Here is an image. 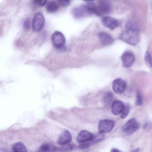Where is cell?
Segmentation results:
<instances>
[{"mask_svg":"<svg viewBox=\"0 0 152 152\" xmlns=\"http://www.w3.org/2000/svg\"><path fill=\"white\" fill-rule=\"evenodd\" d=\"M51 41L53 45L57 48L61 49L64 48L66 39L64 34L58 31H55L52 34Z\"/></svg>","mask_w":152,"mask_h":152,"instance_id":"cell-3","label":"cell"},{"mask_svg":"<svg viewBox=\"0 0 152 152\" xmlns=\"http://www.w3.org/2000/svg\"><path fill=\"white\" fill-rule=\"evenodd\" d=\"M72 136L69 131L65 130L61 134L58 140L57 143L60 145L68 144L71 141Z\"/></svg>","mask_w":152,"mask_h":152,"instance_id":"cell-12","label":"cell"},{"mask_svg":"<svg viewBox=\"0 0 152 152\" xmlns=\"http://www.w3.org/2000/svg\"><path fill=\"white\" fill-rule=\"evenodd\" d=\"M114 95L111 91L107 92L104 94L103 98V102L104 104L106 106L110 105L113 99Z\"/></svg>","mask_w":152,"mask_h":152,"instance_id":"cell-19","label":"cell"},{"mask_svg":"<svg viewBox=\"0 0 152 152\" xmlns=\"http://www.w3.org/2000/svg\"><path fill=\"white\" fill-rule=\"evenodd\" d=\"M138 32L126 30L120 34L119 39L124 42L130 45H137L140 40V37Z\"/></svg>","mask_w":152,"mask_h":152,"instance_id":"cell-1","label":"cell"},{"mask_svg":"<svg viewBox=\"0 0 152 152\" xmlns=\"http://www.w3.org/2000/svg\"><path fill=\"white\" fill-rule=\"evenodd\" d=\"M111 151L112 152H120V151L117 149L113 148L111 150Z\"/></svg>","mask_w":152,"mask_h":152,"instance_id":"cell-30","label":"cell"},{"mask_svg":"<svg viewBox=\"0 0 152 152\" xmlns=\"http://www.w3.org/2000/svg\"><path fill=\"white\" fill-rule=\"evenodd\" d=\"M85 5L90 15L95 14L98 16L101 15L102 14L99 12L98 6L95 3L90 2Z\"/></svg>","mask_w":152,"mask_h":152,"instance_id":"cell-15","label":"cell"},{"mask_svg":"<svg viewBox=\"0 0 152 152\" xmlns=\"http://www.w3.org/2000/svg\"><path fill=\"white\" fill-rule=\"evenodd\" d=\"M72 12L73 16L77 19H80L90 15L85 5L74 8Z\"/></svg>","mask_w":152,"mask_h":152,"instance_id":"cell-10","label":"cell"},{"mask_svg":"<svg viewBox=\"0 0 152 152\" xmlns=\"http://www.w3.org/2000/svg\"><path fill=\"white\" fill-rule=\"evenodd\" d=\"M148 123H145V125L144 126V128H145L147 127V126H148Z\"/></svg>","mask_w":152,"mask_h":152,"instance_id":"cell-32","label":"cell"},{"mask_svg":"<svg viewBox=\"0 0 152 152\" xmlns=\"http://www.w3.org/2000/svg\"><path fill=\"white\" fill-rule=\"evenodd\" d=\"M129 111V108L127 106H124V109L121 113V118L124 119L128 115Z\"/></svg>","mask_w":152,"mask_h":152,"instance_id":"cell-25","label":"cell"},{"mask_svg":"<svg viewBox=\"0 0 152 152\" xmlns=\"http://www.w3.org/2000/svg\"><path fill=\"white\" fill-rule=\"evenodd\" d=\"M12 150L13 152H27V149L24 145L21 142L14 143L12 147Z\"/></svg>","mask_w":152,"mask_h":152,"instance_id":"cell-18","label":"cell"},{"mask_svg":"<svg viewBox=\"0 0 152 152\" xmlns=\"http://www.w3.org/2000/svg\"><path fill=\"white\" fill-rule=\"evenodd\" d=\"M101 14H108L113 10V6L110 0H100L97 5Z\"/></svg>","mask_w":152,"mask_h":152,"instance_id":"cell-7","label":"cell"},{"mask_svg":"<svg viewBox=\"0 0 152 152\" xmlns=\"http://www.w3.org/2000/svg\"><path fill=\"white\" fill-rule=\"evenodd\" d=\"M23 26L26 30L29 29L32 26V23L30 18H27L25 19L23 22Z\"/></svg>","mask_w":152,"mask_h":152,"instance_id":"cell-24","label":"cell"},{"mask_svg":"<svg viewBox=\"0 0 152 152\" xmlns=\"http://www.w3.org/2000/svg\"><path fill=\"white\" fill-rule=\"evenodd\" d=\"M114 126V122L112 120L104 119L101 121L98 125L99 132L107 133L110 132L113 129Z\"/></svg>","mask_w":152,"mask_h":152,"instance_id":"cell-5","label":"cell"},{"mask_svg":"<svg viewBox=\"0 0 152 152\" xmlns=\"http://www.w3.org/2000/svg\"><path fill=\"white\" fill-rule=\"evenodd\" d=\"M82 0L88 2V1H93L94 0Z\"/></svg>","mask_w":152,"mask_h":152,"instance_id":"cell-31","label":"cell"},{"mask_svg":"<svg viewBox=\"0 0 152 152\" xmlns=\"http://www.w3.org/2000/svg\"><path fill=\"white\" fill-rule=\"evenodd\" d=\"M103 25L106 28L113 30L119 25L118 21L115 18L110 16H105L102 19Z\"/></svg>","mask_w":152,"mask_h":152,"instance_id":"cell-9","label":"cell"},{"mask_svg":"<svg viewBox=\"0 0 152 152\" xmlns=\"http://www.w3.org/2000/svg\"><path fill=\"white\" fill-rule=\"evenodd\" d=\"M99 38L101 44L104 46L110 45L114 41V39L111 35L105 32H102L99 33Z\"/></svg>","mask_w":152,"mask_h":152,"instance_id":"cell-11","label":"cell"},{"mask_svg":"<svg viewBox=\"0 0 152 152\" xmlns=\"http://www.w3.org/2000/svg\"><path fill=\"white\" fill-rule=\"evenodd\" d=\"M142 98L141 93L137 91V93L136 103L138 105H140L142 103Z\"/></svg>","mask_w":152,"mask_h":152,"instance_id":"cell-26","label":"cell"},{"mask_svg":"<svg viewBox=\"0 0 152 152\" xmlns=\"http://www.w3.org/2000/svg\"><path fill=\"white\" fill-rule=\"evenodd\" d=\"M91 145L88 141L81 142L78 146V148L81 149H83L88 148Z\"/></svg>","mask_w":152,"mask_h":152,"instance_id":"cell-29","label":"cell"},{"mask_svg":"<svg viewBox=\"0 0 152 152\" xmlns=\"http://www.w3.org/2000/svg\"><path fill=\"white\" fill-rule=\"evenodd\" d=\"M123 103L120 100H115L113 102L111 105V111L113 113L117 115L121 113L124 107Z\"/></svg>","mask_w":152,"mask_h":152,"instance_id":"cell-14","label":"cell"},{"mask_svg":"<svg viewBox=\"0 0 152 152\" xmlns=\"http://www.w3.org/2000/svg\"><path fill=\"white\" fill-rule=\"evenodd\" d=\"M58 149L56 146L51 143H46L41 145L38 149V151L40 152H54Z\"/></svg>","mask_w":152,"mask_h":152,"instance_id":"cell-16","label":"cell"},{"mask_svg":"<svg viewBox=\"0 0 152 152\" xmlns=\"http://www.w3.org/2000/svg\"><path fill=\"white\" fill-rule=\"evenodd\" d=\"M126 84L122 79L117 78L115 79L112 84V88L114 91L117 94L122 93L125 90Z\"/></svg>","mask_w":152,"mask_h":152,"instance_id":"cell-8","label":"cell"},{"mask_svg":"<svg viewBox=\"0 0 152 152\" xmlns=\"http://www.w3.org/2000/svg\"><path fill=\"white\" fill-rule=\"evenodd\" d=\"M72 0H58L59 4L61 5L66 7L69 5Z\"/></svg>","mask_w":152,"mask_h":152,"instance_id":"cell-27","label":"cell"},{"mask_svg":"<svg viewBox=\"0 0 152 152\" xmlns=\"http://www.w3.org/2000/svg\"><path fill=\"white\" fill-rule=\"evenodd\" d=\"M145 63L148 68H151L152 67V64L151 57L150 54L148 52L145 53L144 56Z\"/></svg>","mask_w":152,"mask_h":152,"instance_id":"cell-23","label":"cell"},{"mask_svg":"<svg viewBox=\"0 0 152 152\" xmlns=\"http://www.w3.org/2000/svg\"><path fill=\"white\" fill-rule=\"evenodd\" d=\"M45 20L43 15L40 12H37L34 15L32 21V27L35 31H39L45 26Z\"/></svg>","mask_w":152,"mask_h":152,"instance_id":"cell-2","label":"cell"},{"mask_svg":"<svg viewBox=\"0 0 152 152\" xmlns=\"http://www.w3.org/2000/svg\"><path fill=\"white\" fill-rule=\"evenodd\" d=\"M76 147L75 145L68 143L62 145L58 150L61 151H70L75 149Z\"/></svg>","mask_w":152,"mask_h":152,"instance_id":"cell-22","label":"cell"},{"mask_svg":"<svg viewBox=\"0 0 152 152\" xmlns=\"http://www.w3.org/2000/svg\"><path fill=\"white\" fill-rule=\"evenodd\" d=\"M126 30L133 31L139 32V29L137 24L134 21H129L126 24Z\"/></svg>","mask_w":152,"mask_h":152,"instance_id":"cell-21","label":"cell"},{"mask_svg":"<svg viewBox=\"0 0 152 152\" xmlns=\"http://www.w3.org/2000/svg\"><path fill=\"white\" fill-rule=\"evenodd\" d=\"M123 66L126 68L131 67L135 61V56L134 54L129 51L124 52L121 57Z\"/></svg>","mask_w":152,"mask_h":152,"instance_id":"cell-6","label":"cell"},{"mask_svg":"<svg viewBox=\"0 0 152 152\" xmlns=\"http://www.w3.org/2000/svg\"><path fill=\"white\" fill-rule=\"evenodd\" d=\"M93 134L85 130H81L78 134L77 140L79 142H83L90 141L91 140Z\"/></svg>","mask_w":152,"mask_h":152,"instance_id":"cell-13","label":"cell"},{"mask_svg":"<svg viewBox=\"0 0 152 152\" xmlns=\"http://www.w3.org/2000/svg\"><path fill=\"white\" fill-rule=\"evenodd\" d=\"M140 124L136 118H132L128 121L122 127V131L127 134L134 133L139 128Z\"/></svg>","mask_w":152,"mask_h":152,"instance_id":"cell-4","label":"cell"},{"mask_svg":"<svg viewBox=\"0 0 152 152\" xmlns=\"http://www.w3.org/2000/svg\"><path fill=\"white\" fill-rule=\"evenodd\" d=\"M104 137L103 133L99 132L94 134H93V137L91 140L89 141L91 145L97 143L102 140Z\"/></svg>","mask_w":152,"mask_h":152,"instance_id":"cell-20","label":"cell"},{"mask_svg":"<svg viewBox=\"0 0 152 152\" xmlns=\"http://www.w3.org/2000/svg\"><path fill=\"white\" fill-rule=\"evenodd\" d=\"M59 8L58 3L55 1H51L49 2L46 6V10L48 13H53L57 11Z\"/></svg>","mask_w":152,"mask_h":152,"instance_id":"cell-17","label":"cell"},{"mask_svg":"<svg viewBox=\"0 0 152 152\" xmlns=\"http://www.w3.org/2000/svg\"><path fill=\"white\" fill-rule=\"evenodd\" d=\"M34 3L39 6H42L46 4L47 0H32Z\"/></svg>","mask_w":152,"mask_h":152,"instance_id":"cell-28","label":"cell"}]
</instances>
